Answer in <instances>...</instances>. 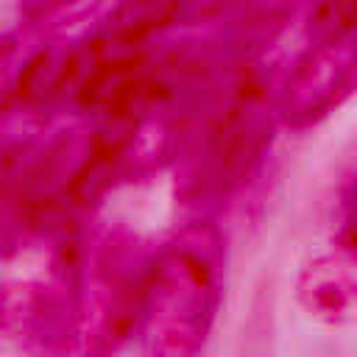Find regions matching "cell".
<instances>
[{
	"label": "cell",
	"mask_w": 357,
	"mask_h": 357,
	"mask_svg": "<svg viewBox=\"0 0 357 357\" xmlns=\"http://www.w3.org/2000/svg\"><path fill=\"white\" fill-rule=\"evenodd\" d=\"M218 310L215 271L190 245L167 248L142 279L137 329L148 357H198Z\"/></svg>",
	"instance_id": "6da1fadb"
},
{
	"label": "cell",
	"mask_w": 357,
	"mask_h": 357,
	"mask_svg": "<svg viewBox=\"0 0 357 357\" xmlns=\"http://www.w3.org/2000/svg\"><path fill=\"white\" fill-rule=\"evenodd\" d=\"M67 346V318L42 282L0 287V357H59Z\"/></svg>",
	"instance_id": "3957f363"
},
{
	"label": "cell",
	"mask_w": 357,
	"mask_h": 357,
	"mask_svg": "<svg viewBox=\"0 0 357 357\" xmlns=\"http://www.w3.org/2000/svg\"><path fill=\"white\" fill-rule=\"evenodd\" d=\"M298 298L304 310L324 324L357 318V245L349 237H340L304 265Z\"/></svg>",
	"instance_id": "277c9868"
},
{
	"label": "cell",
	"mask_w": 357,
	"mask_h": 357,
	"mask_svg": "<svg viewBox=\"0 0 357 357\" xmlns=\"http://www.w3.org/2000/svg\"><path fill=\"white\" fill-rule=\"evenodd\" d=\"M343 237H349L357 245V173L351 181V195H349V220H346V231Z\"/></svg>",
	"instance_id": "5b68a950"
},
{
	"label": "cell",
	"mask_w": 357,
	"mask_h": 357,
	"mask_svg": "<svg viewBox=\"0 0 357 357\" xmlns=\"http://www.w3.org/2000/svg\"><path fill=\"white\" fill-rule=\"evenodd\" d=\"M335 22L298 59L287 92L284 117L293 126L329 114L357 86V6L332 8Z\"/></svg>",
	"instance_id": "7a4b0ae2"
}]
</instances>
